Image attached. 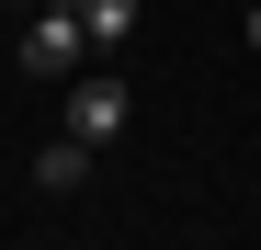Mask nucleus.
<instances>
[{
    "label": "nucleus",
    "instance_id": "2",
    "mask_svg": "<svg viewBox=\"0 0 261 250\" xmlns=\"http://www.w3.org/2000/svg\"><path fill=\"white\" fill-rule=\"evenodd\" d=\"M23 57L46 68V80H80V57H102V46H91V23H80V0H46V12H34Z\"/></svg>",
    "mask_w": 261,
    "mask_h": 250
},
{
    "label": "nucleus",
    "instance_id": "3",
    "mask_svg": "<svg viewBox=\"0 0 261 250\" xmlns=\"http://www.w3.org/2000/svg\"><path fill=\"white\" fill-rule=\"evenodd\" d=\"M80 182H91V148H80L68 125H57V137L34 148V193H80Z\"/></svg>",
    "mask_w": 261,
    "mask_h": 250
},
{
    "label": "nucleus",
    "instance_id": "1",
    "mask_svg": "<svg viewBox=\"0 0 261 250\" xmlns=\"http://www.w3.org/2000/svg\"><path fill=\"white\" fill-rule=\"evenodd\" d=\"M125 114H137V91H125L114 68H80V80H68V103H57V125H68L80 148H114V137H125Z\"/></svg>",
    "mask_w": 261,
    "mask_h": 250
},
{
    "label": "nucleus",
    "instance_id": "4",
    "mask_svg": "<svg viewBox=\"0 0 261 250\" xmlns=\"http://www.w3.org/2000/svg\"><path fill=\"white\" fill-rule=\"evenodd\" d=\"M80 23H91V46L114 57V46H137V0H80Z\"/></svg>",
    "mask_w": 261,
    "mask_h": 250
},
{
    "label": "nucleus",
    "instance_id": "5",
    "mask_svg": "<svg viewBox=\"0 0 261 250\" xmlns=\"http://www.w3.org/2000/svg\"><path fill=\"white\" fill-rule=\"evenodd\" d=\"M239 46H250V57H261V0H250V12H239Z\"/></svg>",
    "mask_w": 261,
    "mask_h": 250
}]
</instances>
